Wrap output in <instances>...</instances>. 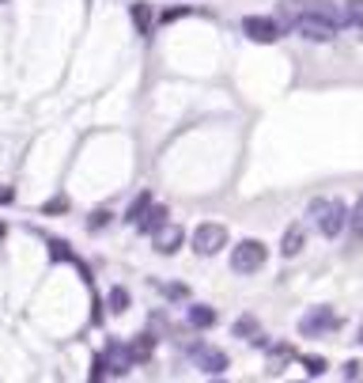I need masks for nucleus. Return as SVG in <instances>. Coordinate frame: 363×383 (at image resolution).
I'll return each instance as SVG.
<instances>
[{"instance_id": "f257e3e1", "label": "nucleus", "mask_w": 363, "mask_h": 383, "mask_svg": "<svg viewBox=\"0 0 363 383\" xmlns=\"http://www.w3.org/2000/svg\"><path fill=\"white\" fill-rule=\"evenodd\" d=\"M340 23H345V19H340V12H333L329 4H322V0H318V4H306V8H303L295 35H303L306 42H322V46H325V42L337 38Z\"/></svg>"}, {"instance_id": "f03ea898", "label": "nucleus", "mask_w": 363, "mask_h": 383, "mask_svg": "<svg viewBox=\"0 0 363 383\" xmlns=\"http://www.w3.org/2000/svg\"><path fill=\"white\" fill-rule=\"evenodd\" d=\"M348 216H352V209L340 198H314L311 205H306V221H311L325 239H337L340 232H345Z\"/></svg>"}, {"instance_id": "7ed1b4c3", "label": "nucleus", "mask_w": 363, "mask_h": 383, "mask_svg": "<svg viewBox=\"0 0 363 383\" xmlns=\"http://www.w3.org/2000/svg\"><path fill=\"white\" fill-rule=\"evenodd\" d=\"M224 247H227V228L216 221H204L190 232V250L197 258H216Z\"/></svg>"}, {"instance_id": "20e7f679", "label": "nucleus", "mask_w": 363, "mask_h": 383, "mask_svg": "<svg viewBox=\"0 0 363 383\" xmlns=\"http://www.w3.org/2000/svg\"><path fill=\"white\" fill-rule=\"evenodd\" d=\"M265 262H269V247L261 243V239H242V243L231 247V270H235L238 277H246V273H258Z\"/></svg>"}, {"instance_id": "39448f33", "label": "nucleus", "mask_w": 363, "mask_h": 383, "mask_svg": "<svg viewBox=\"0 0 363 383\" xmlns=\"http://www.w3.org/2000/svg\"><path fill=\"white\" fill-rule=\"evenodd\" d=\"M242 35L250 42H258V46H272V42H280L288 30L280 27L277 16H242Z\"/></svg>"}, {"instance_id": "423d86ee", "label": "nucleus", "mask_w": 363, "mask_h": 383, "mask_svg": "<svg viewBox=\"0 0 363 383\" xmlns=\"http://www.w3.org/2000/svg\"><path fill=\"white\" fill-rule=\"evenodd\" d=\"M333 331H340V315L329 308V304H318V308H311L299 319V334L303 338H325Z\"/></svg>"}, {"instance_id": "0eeeda50", "label": "nucleus", "mask_w": 363, "mask_h": 383, "mask_svg": "<svg viewBox=\"0 0 363 383\" xmlns=\"http://www.w3.org/2000/svg\"><path fill=\"white\" fill-rule=\"evenodd\" d=\"M190 357L197 360V368H201L204 376H227V368H231V357L224 353V349L204 345V342H193L190 345Z\"/></svg>"}, {"instance_id": "6e6552de", "label": "nucleus", "mask_w": 363, "mask_h": 383, "mask_svg": "<svg viewBox=\"0 0 363 383\" xmlns=\"http://www.w3.org/2000/svg\"><path fill=\"white\" fill-rule=\"evenodd\" d=\"M151 243H156V255H178L182 250V243H185V232L178 224H167V228H159L156 235H151Z\"/></svg>"}, {"instance_id": "1a4fd4ad", "label": "nucleus", "mask_w": 363, "mask_h": 383, "mask_svg": "<svg viewBox=\"0 0 363 383\" xmlns=\"http://www.w3.org/2000/svg\"><path fill=\"white\" fill-rule=\"evenodd\" d=\"M167 224H171V209H167V205H156V201H151V209L140 216L137 232H140V235H156L159 228H167Z\"/></svg>"}, {"instance_id": "9d476101", "label": "nucleus", "mask_w": 363, "mask_h": 383, "mask_svg": "<svg viewBox=\"0 0 363 383\" xmlns=\"http://www.w3.org/2000/svg\"><path fill=\"white\" fill-rule=\"evenodd\" d=\"M185 323H190L193 331H212L219 323V315H216L212 304H190V308H185Z\"/></svg>"}, {"instance_id": "9b49d317", "label": "nucleus", "mask_w": 363, "mask_h": 383, "mask_svg": "<svg viewBox=\"0 0 363 383\" xmlns=\"http://www.w3.org/2000/svg\"><path fill=\"white\" fill-rule=\"evenodd\" d=\"M156 345H159V338H156V331H151V326H148L144 334H137L133 342H129V349H133V360H137V365H148L151 353H156Z\"/></svg>"}, {"instance_id": "f8f14e48", "label": "nucleus", "mask_w": 363, "mask_h": 383, "mask_svg": "<svg viewBox=\"0 0 363 383\" xmlns=\"http://www.w3.org/2000/svg\"><path fill=\"white\" fill-rule=\"evenodd\" d=\"M306 243V228L303 224H292V228H284V235H280V255L284 258H295L303 250Z\"/></svg>"}, {"instance_id": "ddd939ff", "label": "nucleus", "mask_w": 363, "mask_h": 383, "mask_svg": "<svg viewBox=\"0 0 363 383\" xmlns=\"http://www.w3.org/2000/svg\"><path fill=\"white\" fill-rule=\"evenodd\" d=\"M288 360H295V345H288V342H269V376H280Z\"/></svg>"}, {"instance_id": "4468645a", "label": "nucleus", "mask_w": 363, "mask_h": 383, "mask_svg": "<svg viewBox=\"0 0 363 383\" xmlns=\"http://www.w3.org/2000/svg\"><path fill=\"white\" fill-rule=\"evenodd\" d=\"M129 19H133V27H137V35L140 38H151V23H156V16H151V4H129Z\"/></svg>"}, {"instance_id": "2eb2a0df", "label": "nucleus", "mask_w": 363, "mask_h": 383, "mask_svg": "<svg viewBox=\"0 0 363 383\" xmlns=\"http://www.w3.org/2000/svg\"><path fill=\"white\" fill-rule=\"evenodd\" d=\"M303 8H306V0H280V8H277L280 27H284V30H295V27H299Z\"/></svg>"}, {"instance_id": "dca6fc26", "label": "nucleus", "mask_w": 363, "mask_h": 383, "mask_svg": "<svg viewBox=\"0 0 363 383\" xmlns=\"http://www.w3.org/2000/svg\"><path fill=\"white\" fill-rule=\"evenodd\" d=\"M340 19H345V27L363 35V0H345V4H340Z\"/></svg>"}, {"instance_id": "f3484780", "label": "nucleus", "mask_w": 363, "mask_h": 383, "mask_svg": "<svg viewBox=\"0 0 363 383\" xmlns=\"http://www.w3.org/2000/svg\"><path fill=\"white\" fill-rule=\"evenodd\" d=\"M148 209H151V194L144 190V194H137V198H133V201H129V209H125V216H121V221H125V224H133V228H137V224H140V216H144Z\"/></svg>"}, {"instance_id": "a211bd4d", "label": "nucleus", "mask_w": 363, "mask_h": 383, "mask_svg": "<svg viewBox=\"0 0 363 383\" xmlns=\"http://www.w3.org/2000/svg\"><path fill=\"white\" fill-rule=\"evenodd\" d=\"M231 331H235V338H242V342H254V338L261 334V323L254 319V315H238Z\"/></svg>"}, {"instance_id": "6ab92c4d", "label": "nucleus", "mask_w": 363, "mask_h": 383, "mask_svg": "<svg viewBox=\"0 0 363 383\" xmlns=\"http://www.w3.org/2000/svg\"><path fill=\"white\" fill-rule=\"evenodd\" d=\"M348 239H352V243H363V194H359V201L352 205V216H348Z\"/></svg>"}, {"instance_id": "aec40b11", "label": "nucleus", "mask_w": 363, "mask_h": 383, "mask_svg": "<svg viewBox=\"0 0 363 383\" xmlns=\"http://www.w3.org/2000/svg\"><path fill=\"white\" fill-rule=\"evenodd\" d=\"M106 308L114 315H125L129 311V289H121V284H114V289L106 292Z\"/></svg>"}, {"instance_id": "412c9836", "label": "nucleus", "mask_w": 363, "mask_h": 383, "mask_svg": "<svg viewBox=\"0 0 363 383\" xmlns=\"http://www.w3.org/2000/svg\"><path fill=\"white\" fill-rule=\"evenodd\" d=\"M46 247H50V258L53 262H76V250L64 243V239H46Z\"/></svg>"}, {"instance_id": "4be33fe9", "label": "nucleus", "mask_w": 363, "mask_h": 383, "mask_svg": "<svg viewBox=\"0 0 363 383\" xmlns=\"http://www.w3.org/2000/svg\"><path fill=\"white\" fill-rule=\"evenodd\" d=\"M106 376H114V368H110V357H106V349H103V353L91 357V379H106Z\"/></svg>"}, {"instance_id": "5701e85b", "label": "nucleus", "mask_w": 363, "mask_h": 383, "mask_svg": "<svg viewBox=\"0 0 363 383\" xmlns=\"http://www.w3.org/2000/svg\"><path fill=\"white\" fill-rule=\"evenodd\" d=\"M114 224V213L110 209H95L91 216H87V232H103V228Z\"/></svg>"}, {"instance_id": "b1692460", "label": "nucleus", "mask_w": 363, "mask_h": 383, "mask_svg": "<svg viewBox=\"0 0 363 383\" xmlns=\"http://www.w3.org/2000/svg\"><path fill=\"white\" fill-rule=\"evenodd\" d=\"M159 292L167 296L171 304H182V300H190V289L185 284H159Z\"/></svg>"}, {"instance_id": "393cba45", "label": "nucleus", "mask_w": 363, "mask_h": 383, "mask_svg": "<svg viewBox=\"0 0 363 383\" xmlns=\"http://www.w3.org/2000/svg\"><path fill=\"white\" fill-rule=\"evenodd\" d=\"M57 213H69V198L64 194H57V198H50L42 205V216H57Z\"/></svg>"}, {"instance_id": "a878e982", "label": "nucleus", "mask_w": 363, "mask_h": 383, "mask_svg": "<svg viewBox=\"0 0 363 383\" xmlns=\"http://www.w3.org/2000/svg\"><path fill=\"white\" fill-rule=\"evenodd\" d=\"M303 368H306V376H325L329 360L325 357H303Z\"/></svg>"}, {"instance_id": "bb28decb", "label": "nucleus", "mask_w": 363, "mask_h": 383, "mask_svg": "<svg viewBox=\"0 0 363 383\" xmlns=\"http://www.w3.org/2000/svg\"><path fill=\"white\" fill-rule=\"evenodd\" d=\"M182 16H193V8H163L159 23H174V19H182Z\"/></svg>"}, {"instance_id": "cd10ccee", "label": "nucleus", "mask_w": 363, "mask_h": 383, "mask_svg": "<svg viewBox=\"0 0 363 383\" xmlns=\"http://www.w3.org/2000/svg\"><path fill=\"white\" fill-rule=\"evenodd\" d=\"M340 376H345V379H359L363 365H359V360H345V365H340Z\"/></svg>"}, {"instance_id": "c85d7f7f", "label": "nucleus", "mask_w": 363, "mask_h": 383, "mask_svg": "<svg viewBox=\"0 0 363 383\" xmlns=\"http://www.w3.org/2000/svg\"><path fill=\"white\" fill-rule=\"evenodd\" d=\"M16 201V190H12V186H4V182H0V205H12Z\"/></svg>"}, {"instance_id": "c756f323", "label": "nucleus", "mask_w": 363, "mask_h": 383, "mask_svg": "<svg viewBox=\"0 0 363 383\" xmlns=\"http://www.w3.org/2000/svg\"><path fill=\"white\" fill-rule=\"evenodd\" d=\"M4 235H8V224H4V221H0V239H4Z\"/></svg>"}, {"instance_id": "7c9ffc66", "label": "nucleus", "mask_w": 363, "mask_h": 383, "mask_svg": "<svg viewBox=\"0 0 363 383\" xmlns=\"http://www.w3.org/2000/svg\"><path fill=\"white\" fill-rule=\"evenodd\" d=\"M359 345H363V331H359Z\"/></svg>"}]
</instances>
